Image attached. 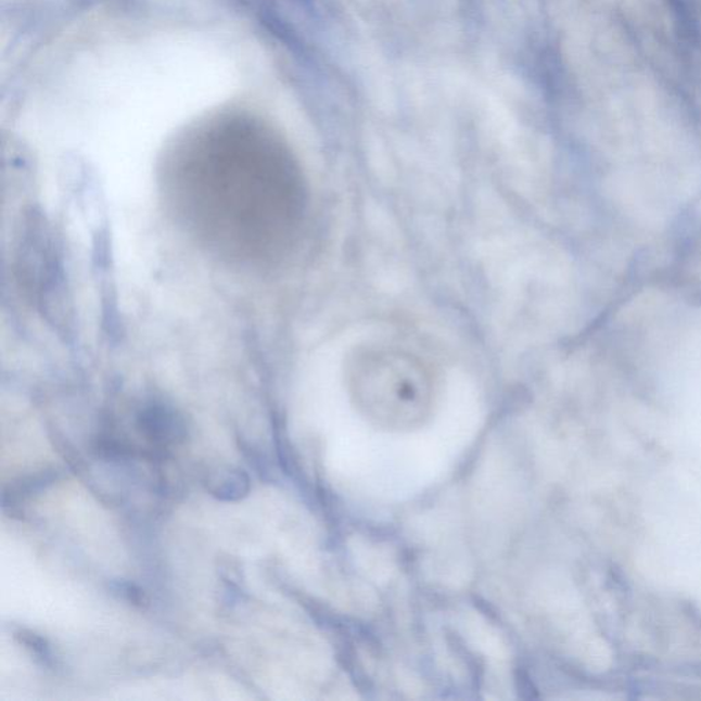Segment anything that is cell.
<instances>
[{"label": "cell", "mask_w": 701, "mask_h": 701, "mask_svg": "<svg viewBox=\"0 0 701 701\" xmlns=\"http://www.w3.org/2000/svg\"><path fill=\"white\" fill-rule=\"evenodd\" d=\"M345 385L359 415L386 432L425 425L437 400L431 368L407 351L384 345H368L349 355Z\"/></svg>", "instance_id": "cell-1"}, {"label": "cell", "mask_w": 701, "mask_h": 701, "mask_svg": "<svg viewBox=\"0 0 701 701\" xmlns=\"http://www.w3.org/2000/svg\"><path fill=\"white\" fill-rule=\"evenodd\" d=\"M21 638H23V641L25 642L26 646H29L30 648H33L36 655H39L40 659H43V661L44 659H50L49 647L46 646V641L43 640V638H40L34 635V633H29V632L21 633Z\"/></svg>", "instance_id": "cell-3"}, {"label": "cell", "mask_w": 701, "mask_h": 701, "mask_svg": "<svg viewBox=\"0 0 701 701\" xmlns=\"http://www.w3.org/2000/svg\"><path fill=\"white\" fill-rule=\"evenodd\" d=\"M250 477L242 469L227 466L218 469L208 479V490L214 498L221 501H239L248 496Z\"/></svg>", "instance_id": "cell-2"}]
</instances>
